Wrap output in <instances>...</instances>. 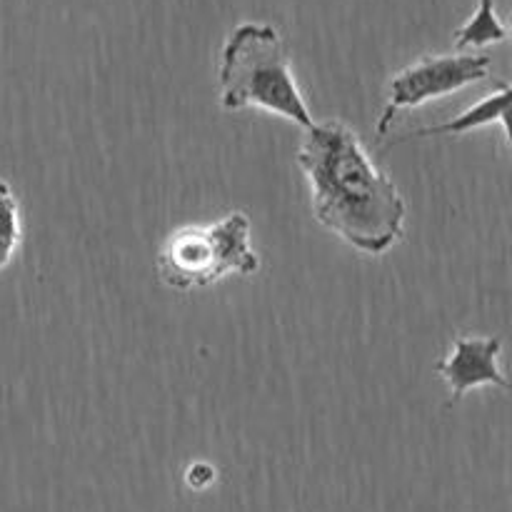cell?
Returning a JSON list of instances; mask_svg holds the SVG:
<instances>
[{"instance_id":"cell-1","label":"cell","mask_w":512,"mask_h":512,"mask_svg":"<svg viewBox=\"0 0 512 512\" xmlns=\"http://www.w3.org/2000/svg\"><path fill=\"white\" fill-rule=\"evenodd\" d=\"M295 163L308 180L315 220L325 230L373 258L403 240L405 198L393 178L373 163L348 123L310 125Z\"/></svg>"},{"instance_id":"cell-2","label":"cell","mask_w":512,"mask_h":512,"mask_svg":"<svg viewBox=\"0 0 512 512\" xmlns=\"http://www.w3.org/2000/svg\"><path fill=\"white\" fill-rule=\"evenodd\" d=\"M220 105L228 113L258 108L308 130L315 123L290 65L288 45L268 23H240L218 60Z\"/></svg>"},{"instance_id":"cell-3","label":"cell","mask_w":512,"mask_h":512,"mask_svg":"<svg viewBox=\"0 0 512 512\" xmlns=\"http://www.w3.org/2000/svg\"><path fill=\"white\" fill-rule=\"evenodd\" d=\"M250 235L253 225L243 210H233L208 225H185L165 238L155 270L168 288L180 293L210 288L230 275H255L260 255Z\"/></svg>"},{"instance_id":"cell-4","label":"cell","mask_w":512,"mask_h":512,"mask_svg":"<svg viewBox=\"0 0 512 512\" xmlns=\"http://www.w3.org/2000/svg\"><path fill=\"white\" fill-rule=\"evenodd\" d=\"M490 68H493V60L488 55L473 53L423 55V58L413 60L390 78L388 100H385L375 133L378 138H385L403 110L420 108V105L433 103V100L458 93L470 85L483 83L490 78Z\"/></svg>"},{"instance_id":"cell-5","label":"cell","mask_w":512,"mask_h":512,"mask_svg":"<svg viewBox=\"0 0 512 512\" xmlns=\"http://www.w3.org/2000/svg\"><path fill=\"white\" fill-rule=\"evenodd\" d=\"M503 355V340L485 338V335H458L453 348L445 358L435 363V373L448 383L450 403L463 400L470 390L495 385V388L510 390L508 378L500 368Z\"/></svg>"},{"instance_id":"cell-6","label":"cell","mask_w":512,"mask_h":512,"mask_svg":"<svg viewBox=\"0 0 512 512\" xmlns=\"http://www.w3.org/2000/svg\"><path fill=\"white\" fill-rule=\"evenodd\" d=\"M510 85L508 83H500L498 93H490L485 95L480 103L470 105L468 110H463L460 115H455L453 120H445V123L438 125H428V128H418L413 133L403 135L400 140H410V138H430V135H463L470 133L475 128H485V125H495L500 123L503 133L508 135V103H510Z\"/></svg>"},{"instance_id":"cell-7","label":"cell","mask_w":512,"mask_h":512,"mask_svg":"<svg viewBox=\"0 0 512 512\" xmlns=\"http://www.w3.org/2000/svg\"><path fill=\"white\" fill-rule=\"evenodd\" d=\"M453 40L458 50H473L485 48V45L505 43V40H508V28H505V23L498 18V13H495L493 0H480L473 18L465 20V23L455 30Z\"/></svg>"},{"instance_id":"cell-8","label":"cell","mask_w":512,"mask_h":512,"mask_svg":"<svg viewBox=\"0 0 512 512\" xmlns=\"http://www.w3.org/2000/svg\"><path fill=\"white\" fill-rule=\"evenodd\" d=\"M23 225H20V205L13 188L0 178V270L13 263L18 253Z\"/></svg>"},{"instance_id":"cell-9","label":"cell","mask_w":512,"mask_h":512,"mask_svg":"<svg viewBox=\"0 0 512 512\" xmlns=\"http://www.w3.org/2000/svg\"><path fill=\"white\" fill-rule=\"evenodd\" d=\"M215 483V468L208 463H193L185 470V485L190 490H205Z\"/></svg>"}]
</instances>
